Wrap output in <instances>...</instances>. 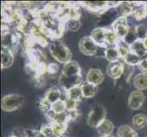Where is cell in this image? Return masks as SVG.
I'll use <instances>...</instances> for the list:
<instances>
[{"label": "cell", "mask_w": 147, "mask_h": 137, "mask_svg": "<svg viewBox=\"0 0 147 137\" xmlns=\"http://www.w3.org/2000/svg\"><path fill=\"white\" fill-rule=\"evenodd\" d=\"M49 51L52 57L60 63H68L71 59V53L69 48L60 41H54L49 46Z\"/></svg>", "instance_id": "1"}, {"label": "cell", "mask_w": 147, "mask_h": 137, "mask_svg": "<svg viewBox=\"0 0 147 137\" xmlns=\"http://www.w3.org/2000/svg\"><path fill=\"white\" fill-rule=\"evenodd\" d=\"M25 101L24 96L19 94H8L4 96L1 106L2 109L6 111H13L18 109Z\"/></svg>", "instance_id": "2"}, {"label": "cell", "mask_w": 147, "mask_h": 137, "mask_svg": "<svg viewBox=\"0 0 147 137\" xmlns=\"http://www.w3.org/2000/svg\"><path fill=\"white\" fill-rule=\"evenodd\" d=\"M106 117V110L102 105H95L90 111L87 117V124L90 127L96 128L97 126L105 120Z\"/></svg>", "instance_id": "3"}, {"label": "cell", "mask_w": 147, "mask_h": 137, "mask_svg": "<svg viewBox=\"0 0 147 137\" xmlns=\"http://www.w3.org/2000/svg\"><path fill=\"white\" fill-rule=\"evenodd\" d=\"M111 28H113V30L121 40H123L127 36L130 30V27L127 24V18H126V17L123 16L117 18L114 20L113 25H111Z\"/></svg>", "instance_id": "4"}, {"label": "cell", "mask_w": 147, "mask_h": 137, "mask_svg": "<svg viewBox=\"0 0 147 137\" xmlns=\"http://www.w3.org/2000/svg\"><path fill=\"white\" fill-rule=\"evenodd\" d=\"M79 47L80 51H82L86 56H93L96 55V52L98 50V46L96 44L93 39L90 38V36L83 37L80 39Z\"/></svg>", "instance_id": "5"}, {"label": "cell", "mask_w": 147, "mask_h": 137, "mask_svg": "<svg viewBox=\"0 0 147 137\" xmlns=\"http://www.w3.org/2000/svg\"><path fill=\"white\" fill-rule=\"evenodd\" d=\"M145 101V96L141 90H134L131 91L128 98V105L131 109L138 110L143 106Z\"/></svg>", "instance_id": "6"}, {"label": "cell", "mask_w": 147, "mask_h": 137, "mask_svg": "<svg viewBox=\"0 0 147 137\" xmlns=\"http://www.w3.org/2000/svg\"><path fill=\"white\" fill-rule=\"evenodd\" d=\"M82 6L87 8L89 11L97 13V14H103L110 8L108 6V2H96V1H90V2H82Z\"/></svg>", "instance_id": "7"}, {"label": "cell", "mask_w": 147, "mask_h": 137, "mask_svg": "<svg viewBox=\"0 0 147 137\" xmlns=\"http://www.w3.org/2000/svg\"><path fill=\"white\" fill-rule=\"evenodd\" d=\"M105 32H106V28H97L92 30V32L90 33V36L93 39V41L97 44L98 47L107 49L109 48V46L106 43Z\"/></svg>", "instance_id": "8"}, {"label": "cell", "mask_w": 147, "mask_h": 137, "mask_svg": "<svg viewBox=\"0 0 147 137\" xmlns=\"http://www.w3.org/2000/svg\"><path fill=\"white\" fill-rule=\"evenodd\" d=\"M104 76L102 72L97 68H92L88 70L87 75H86V80L87 82L93 84L95 86H98L103 82Z\"/></svg>", "instance_id": "9"}, {"label": "cell", "mask_w": 147, "mask_h": 137, "mask_svg": "<svg viewBox=\"0 0 147 137\" xmlns=\"http://www.w3.org/2000/svg\"><path fill=\"white\" fill-rule=\"evenodd\" d=\"M59 84L62 88L69 90L75 86L82 85V76H75V77H65L62 74H60L59 79Z\"/></svg>", "instance_id": "10"}, {"label": "cell", "mask_w": 147, "mask_h": 137, "mask_svg": "<svg viewBox=\"0 0 147 137\" xmlns=\"http://www.w3.org/2000/svg\"><path fill=\"white\" fill-rule=\"evenodd\" d=\"M124 72V63L120 61L111 62L107 67V74L111 79H119Z\"/></svg>", "instance_id": "11"}, {"label": "cell", "mask_w": 147, "mask_h": 137, "mask_svg": "<svg viewBox=\"0 0 147 137\" xmlns=\"http://www.w3.org/2000/svg\"><path fill=\"white\" fill-rule=\"evenodd\" d=\"M61 74L65 77H75V76H82L80 65L76 61H71L66 63L63 67Z\"/></svg>", "instance_id": "12"}, {"label": "cell", "mask_w": 147, "mask_h": 137, "mask_svg": "<svg viewBox=\"0 0 147 137\" xmlns=\"http://www.w3.org/2000/svg\"><path fill=\"white\" fill-rule=\"evenodd\" d=\"M96 129H97V132L100 137L111 135L114 129V125L111 121L105 119L96 127Z\"/></svg>", "instance_id": "13"}, {"label": "cell", "mask_w": 147, "mask_h": 137, "mask_svg": "<svg viewBox=\"0 0 147 137\" xmlns=\"http://www.w3.org/2000/svg\"><path fill=\"white\" fill-rule=\"evenodd\" d=\"M14 62V52L12 50L2 48L1 50V68L7 69Z\"/></svg>", "instance_id": "14"}, {"label": "cell", "mask_w": 147, "mask_h": 137, "mask_svg": "<svg viewBox=\"0 0 147 137\" xmlns=\"http://www.w3.org/2000/svg\"><path fill=\"white\" fill-rule=\"evenodd\" d=\"M129 48H130V51L138 55L142 59L144 58L145 55H147V49L144 47V42L142 39H137L134 43L131 44Z\"/></svg>", "instance_id": "15"}, {"label": "cell", "mask_w": 147, "mask_h": 137, "mask_svg": "<svg viewBox=\"0 0 147 137\" xmlns=\"http://www.w3.org/2000/svg\"><path fill=\"white\" fill-rule=\"evenodd\" d=\"M134 85L138 90H144L147 89V74L141 72L134 78Z\"/></svg>", "instance_id": "16"}, {"label": "cell", "mask_w": 147, "mask_h": 137, "mask_svg": "<svg viewBox=\"0 0 147 137\" xmlns=\"http://www.w3.org/2000/svg\"><path fill=\"white\" fill-rule=\"evenodd\" d=\"M82 90L83 98H86V99L92 98L95 96V94L97 93V86L90 84L87 82L82 84Z\"/></svg>", "instance_id": "17"}, {"label": "cell", "mask_w": 147, "mask_h": 137, "mask_svg": "<svg viewBox=\"0 0 147 137\" xmlns=\"http://www.w3.org/2000/svg\"><path fill=\"white\" fill-rule=\"evenodd\" d=\"M120 54L118 51V49L116 46H110L109 48L106 49V51H105V59L111 62H116V61H119V59H120Z\"/></svg>", "instance_id": "18"}, {"label": "cell", "mask_w": 147, "mask_h": 137, "mask_svg": "<svg viewBox=\"0 0 147 137\" xmlns=\"http://www.w3.org/2000/svg\"><path fill=\"white\" fill-rule=\"evenodd\" d=\"M117 134L119 137H139L135 130L129 125H121L118 128Z\"/></svg>", "instance_id": "19"}, {"label": "cell", "mask_w": 147, "mask_h": 137, "mask_svg": "<svg viewBox=\"0 0 147 137\" xmlns=\"http://www.w3.org/2000/svg\"><path fill=\"white\" fill-rule=\"evenodd\" d=\"M82 98H83V95H82V85L75 86V87L69 89L68 90V99L73 100L76 101H80Z\"/></svg>", "instance_id": "20"}, {"label": "cell", "mask_w": 147, "mask_h": 137, "mask_svg": "<svg viewBox=\"0 0 147 137\" xmlns=\"http://www.w3.org/2000/svg\"><path fill=\"white\" fill-rule=\"evenodd\" d=\"M133 124L135 128L143 129L147 126V116L144 113H137L133 117Z\"/></svg>", "instance_id": "21"}, {"label": "cell", "mask_w": 147, "mask_h": 137, "mask_svg": "<svg viewBox=\"0 0 147 137\" xmlns=\"http://www.w3.org/2000/svg\"><path fill=\"white\" fill-rule=\"evenodd\" d=\"M134 2H121L119 7L120 13L123 15V17L131 15L134 11Z\"/></svg>", "instance_id": "22"}, {"label": "cell", "mask_w": 147, "mask_h": 137, "mask_svg": "<svg viewBox=\"0 0 147 137\" xmlns=\"http://www.w3.org/2000/svg\"><path fill=\"white\" fill-rule=\"evenodd\" d=\"M142 58H140L138 55H136L135 53L130 51L128 53V55L123 59L124 63L127 64L129 66H135V65H139V63L141 62Z\"/></svg>", "instance_id": "23"}, {"label": "cell", "mask_w": 147, "mask_h": 137, "mask_svg": "<svg viewBox=\"0 0 147 137\" xmlns=\"http://www.w3.org/2000/svg\"><path fill=\"white\" fill-rule=\"evenodd\" d=\"M65 28H67L70 31H77L80 28V21L77 18H69L64 22Z\"/></svg>", "instance_id": "24"}, {"label": "cell", "mask_w": 147, "mask_h": 137, "mask_svg": "<svg viewBox=\"0 0 147 137\" xmlns=\"http://www.w3.org/2000/svg\"><path fill=\"white\" fill-rule=\"evenodd\" d=\"M51 127L54 131V134L56 137H60L61 136L68 127V124H59V123H52Z\"/></svg>", "instance_id": "25"}, {"label": "cell", "mask_w": 147, "mask_h": 137, "mask_svg": "<svg viewBox=\"0 0 147 137\" xmlns=\"http://www.w3.org/2000/svg\"><path fill=\"white\" fill-rule=\"evenodd\" d=\"M137 39H138V37H137V35H136L135 28H130V30H129V32L127 34V36H126L123 40H121V41L130 47V46L133 43H134Z\"/></svg>", "instance_id": "26"}, {"label": "cell", "mask_w": 147, "mask_h": 137, "mask_svg": "<svg viewBox=\"0 0 147 137\" xmlns=\"http://www.w3.org/2000/svg\"><path fill=\"white\" fill-rule=\"evenodd\" d=\"M51 110L55 111L56 113H61L67 111V106H66V101L63 100H59L56 103L51 104Z\"/></svg>", "instance_id": "27"}, {"label": "cell", "mask_w": 147, "mask_h": 137, "mask_svg": "<svg viewBox=\"0 0 147 137\" xmlns=\"http://www.w3.org/2000/svg\"><path fill=\"white\" fill-rule=\"evenodd\" d=\"M38 108L42 111H44L45 113H47L48 111H49L50 110H51V103H50L49 101L45 98L38 100Z\"/></svg>", "instance_id": "28"}, {"label": "cell", "mask_w": 147, "mask_h": 137, "mask_svg": "<svg viewBox=\"0 0 147 137\" xmlns=\"http://www.w3.org/2000/svg\"><path fill=\"white\" fill-rule=\"evenodd\" d=\"M134 28H135L136 35L138 37V39L143 40L147 37V27H145L144 25H137Z\"/></svg>", "instance_id": "29"}, {"label": "cell", "mask_w": 147, "mask_h": 137, "mask_svg": "<svg viewBox=\"0 0 147 137\" xmlns=\"http://www.w3.org/2000/svg\"><path fill=\"white\" fill-rule=\"evenodd\" d=\"M41 132L42 134H44L47 137H56L55 136V134H54V131L51 127V125H46L44 124L41 126V128L39 130Z\"/></svg>", "instance_id": "30"}, {"label": "cell", "mask_w": 147, "mask_h": 137, "mask_svg": "<svg viewBox=\"0 0 147 137\" xmlns=\"http://www.w3.org/2000/svg\"><path fill=\"white\" fill-rule=\"evenodd\" d=\"M66 101V106H67V111H72V110H77V106L79 104V101H76L70 99H67Z\"/></svg>", "instance_id": "31"}, {"label": "cell", "mask_w": 147, "mask_h": 137, "mask_svg": "<svg viewBox=\"0 0 147 137\" xmlns=\"http://www.w3.org/2000/svg\"><path fill=\"white\" fill-rule=\"evenodd\" d=\"M59 72V66L56 63H49L47 65V72L50 75H54Z\"/></svg>", "instance_id": "32"}, {"label": "cell", "mask_w": 147, "mask_h": 137, "mask_svg": "<svg viewBox=\"0 0 147 137\" xmlns=\"http://www.w3.org/2000/svg\"><path fill=\"white\" fill-rule=\"evenodd\" d=\"M67 114L69 117V121H74L78 118L79 113L77 110H72V111H67Z\"/></svg>", "instance_id": "33"}, {"label": "cell", "mask_w": 147, "mask_h": 137, "mask_svg": "<svg viewBox=\"0 0 147 137\" xmlns=\"http://www.w3.org/2000/svg\"><path fill=\"white\" fill-rule=\"evenodd\" d=\"M139 68L144 73L147 72V58H143L141 59V62L139 63Z\"/></svg>", "instance_id": "34"}, {"label": "cell", "mask_w": 147, "mask_h": 137, "mask_svg": "<svg viewBox=\"0 0 147 137\" xmlns=\"http://www.w3.org/2000/svg\"><path fill=\"white\" fill-rule=\"evenodd\" d=\"M33 137H47L44 134H42L40 131H35L34 133V136Z\"/></svg>", "instance_id": "35"}, {"label": "cell", "mask_w": 147, "mask_h": 137, "mask_svg": "<svg viewBox=\"0 0 147 137\" xmlns=\"http://www.w3.org/2000/svg\"><path fill=\"white\" fill-rule=\"evenodd\" d=\"M143 42H144V47H145V48H146V49H147V37H146L145 38H144V39H143Z\"/></svg>", "instance_id": "36"}, {"label": "cell", "mask_w": 147, "mask_h": 137, "mask_svg": "<svg viewBox=\"0 0 147 137\" xmlns=\"http://www.w3.org/2000/svg\"><path fill=\"white\" fill-rule=\"evenodd\" d=\"M102 137H115L113 135H107V136H102Z\"/></svg>", "instance_id": "37"}, {"label": "cell", "mask_w": 147, "mask_h": 137, "mask_svg": "<svg viewBox=\"0 0 147 137\" xmlns=\"http://www.w3.org/2000/svg\"><path fill=\"white\" fill-rule=\"evenodd\" d=\"M10 137H18V136H17V135H11Z\"/></svg>", "instance_id": "38"}]
</instances>
